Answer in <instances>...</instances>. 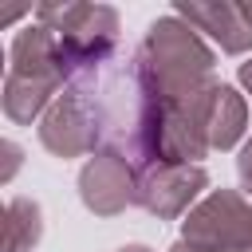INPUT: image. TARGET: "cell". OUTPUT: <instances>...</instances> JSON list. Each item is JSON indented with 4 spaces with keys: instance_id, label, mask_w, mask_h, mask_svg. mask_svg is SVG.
Here are the masks:
<instances>
[{
    "instance_id": "6da1fadb",
    "label": "cell",
    "mask_w": 252,
    "mask_h": 252,
    "mask_svg": "<svg viewBox=\"0 0 252 252\" xmlns=\"http://www.w3.org/2000/svg\"><path fill=\"white\" fill-rule=\"evenodd\" d=\"M142 71L158 102H177L213 83V51L181 16H161L150 24L146 43L138 47Z\"/></svg>"
},
{
    "instance_id": "ba28073f",
    "label": "cell",
    "mask_w": 252,
    "mask_h": 252,
    "mask_svg": "<svg viewBox=\"0 0 252 252\" xmlns=\"http://www.w3.org/2000/svg\"><path fill=\"white\" fill-rule=\"evenodd\" d=\"M173 16H181L189 28L209 32L224 55H244L252 47V20L244 4H177Z\"/></svg>"
},
{
    "instance_id": "52a82bcc",
    "label": "cell",
    "mask_w": 252,
    "mask_h": 252,
    "mask_svg": "<svg viewBox=\"0 0 252 252\" xmlns=\"http://www.w3.org/2000/svg\"><path fill=\"white\" fill-rule=\"evenodd\" d=\"M209 173L201 165H150L138 177V205L150 209L154 217L173 220L201 197Z\"/></svg>"
},
{
    "instance_id": "7c38bea8",
    "label": "cell",
    "mask_w": 252,
    "mask_h": 252,
    "mask_svg": "<svg viewBox=\"0 0 252 252\" xmlns=\"http://www.w3.org/2000/svg\"><path fill=\"white\" fill-rule=\"evenodd\" d=\"M169 252H209V248H197V244H189V240H177Z\"/></svg>"
},
{
    "instance_id": "9c48e42d",
    "label": "cell",
    "mask_w": 252,
    "mask_h": 252,
    "mask_svg": "<svg viewBox=\"0 0 252 252\" xmlns=\"http://www.w3.org/2000/svg\"><path fill=\"white\" fill-rule=\"evenodd\" d=\"M244 130H248L244 94H236L228 83H220L217 94H213V106H209V150H228V146H236Z\"/></svg>"
},
{
    "instance_id": "5b68a950",
    "label": "cell",
    "mask_w": 252,
    "mask_h": 252,
    "mask_svg": "<svg viewBox=\"0 0 252 252\" xmlns=\"http://www.w3.org/2000/svg\"><path fill=\"white\" fill-rule=\"evenodd\" d=\"M39 142L55 158H79V154H91L94 142H102L98 118H94L91 102L83 98V91L63 87V94L39 118Z\"/></svg>"
},
{
    "instance_id": "8992f818",
    "label": "cell",
    "mask_w": 252,
    "mask_h": 252,
    "mask_svg": "<svg viewBox=\"0 0 252 252\" xmlns=\"http://www.w3.org/2000/svg\"><path fill=\"white\" fill-rule=\"evenodd\" d=\"M79 197L94 217H114L126 205L138 201V181H134V165L114 154V150H98L83 173H79Z\"/></svg>"
},
{
    "instance_id": "7a4b0ae2",
    "label": "cell",
    "mask_w": 252,
    "mask_h": 252,
    "mask_svg": "<svg viewBox=\"0 0 252 252\" xmlns=\"http://www.w3.org/2000/svg\"><path fill=\"white\" fill-rule=\"evenodd\" d=\"M8 59L12 63L4 75V114L12 122H32V118L47 114V106L63 94V83H67V67H63L55 32H47L43 24L24 28L12 39Z\"/></svg>"
},
{
    "instance_id": "8fae6325",
    "label": "cell",
    "mask_w": 252,
    "mask_h": 252,
    "mask_svg": "<svg viewBox=\"0 0 252 252\" xmlns=\"http://www.w3.org/2000/svg\"><path fill=\"white\" fill-rule=\"evenodd\" d=\"M236 173H240L244 193L252 197V138H248V146H244V150H240V158H236Z\"/></svg>"
},
{
    "instance_id": "30bf717a",
    "label": "cell",
    "mask_w": 252,
    "mask_h": 252,
    "mask_svg": "<svg viewBox=\"0 0 252 252\" xmlns=\"http://www.w3.org/2000/svg\"><path fill=\"white\" fill-rule=\"evenodd\" d=\"M43 232V220H39V205L28 201V197H16L8 201V213H4V252H28Z\"/></svg>"
},
{
    "instance_id": "5bb4252c",
    "label": "cell",
    "mask_w": 252,
    "mask_h": 252,
    "mask_svg": "<svg viewBox=\"0 0 252 252\" xmlns=\"http://www.w3.org/2000/svg\"><path fill=\"white\" fill-rule=\"evenodd\" d=\"M118 252H150L146 244H126V248H118Z\"/></svg>"
},
{
    "instance_id": "3957f363",
    "label": "cell",
    "mask_w": 252,
    "mask_h": 252,
    "mask_svg": "<svg viewBox=\"0 0 252 252\" xmlns=\"http://www.w3.org/2000/svg\"><path fill=\"white\" fill-rule=\"evenodd\" d=\"M35 24L55 32L67 83L118 55V12L106 4H39Z\"/></svg>"
},
{
    "instance_id": "4fadbf2b",
    "label": "cell",
    "mask_w": 252,
    "mask_h": 252,
    "mask_svg": "<svg viewBox=\"0 0 252 252\" xmlns=\"http://www.w3.org/2000/svg\"><path fill=\"white\" fill-rule=\"evenodd\" d=\"M240 83L252 91V59H248V63H240Z\"/></svg>"
},
{
    "instance_id": "277c9868",
    "label": "cell",
    "mask_w": 252,
    "mask_h": 252,
    "mask_svg": "<svg viewBox=\"0 0 252 252\" xmlns=\"http://www.w3.org/2000/svg\"><path fill=\"white\" fill-rule=\"evenodd\" d=\"M181 240L209 252H252V205L236 189H213L185 213Z\"/></svg>"
}]
</instances>
